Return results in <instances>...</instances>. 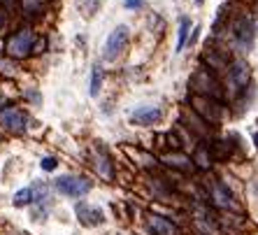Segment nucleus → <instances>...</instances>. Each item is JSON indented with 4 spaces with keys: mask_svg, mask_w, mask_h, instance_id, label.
Listing matches in <instances>:
<instances>
[{
    "mask_svg": "<svg viewBox=\"0 0 258 235\" xmlns=\"http://www.w3.org/2000/svg\"><path fill=\"white\" fill-rule=\"evenodd\" d=\"M35 200V189H21V191H17V196H14V205L21 207V205H28V203H33Z\"/></svg>",
    "mask_w": 258,
    "mask_h": 235,
    "instance_id": "obj_16",
    "label": "nucleus"
},
{
    "mask_svg": "<svg viewBox=\"0 0 258 235\" xmlns=\"http://www.w3.org/2000/svg\"><path fill=\"white\" fill-rule=\"evenodd\" d=\"M144 0H126V7H142Z\"/></svg>",
    "mask_w": 258,
    "mask_h": 235,
    "instance_id": "obj_22",
    "label": "nucleus"
},
{
    "mask_svg": "<svg viewBox=\"0 0 258 235\" xmlns=\"http://www.w3.org/2000/svg\"><path fill=\"white\" fill-rule=\"evenodd\" d=\"M147 226H149V230L154 235H179V228L170 219L161 217V214H149L147 217Z\"/></svg>",
    "mask_w": 258,
    "mask_h": 235,
    "instance_id": "obj_12",
    "label": "nucleus"
},
{
    "mask_svg": "<svg viewBox=\"0 0 258 235\" xmlns=\"http://www.w3.org/2000/svg\"><path fill=\"white\" fill-rule=\"evenodd\" d=\"M0 126H5L7 131H12V133H21L26 128L24 112H21V109H17V107L0 109Z\"/></svg>",
    "mask_w": 258,
    "mask_h": 235,
    "instance_id": "obj_8",
    "label": "nucleus"
},
{
    "mask_svg": "<svg viewBox=\"0 0 258 235\" xmlns=\"http://www.w3.org/2000/svg\"><path fill=\"white\" fill-rule=\"evenodd\" d=\"M196 161H198V165L200 168H210V149L207 147H200L198 149V154H196Z\"/></svg>",
    "mask_w": 258,
    "mask_h": 235,
    "instance_id": "obj_18",
    "label": "nucleus"
},
{
    "mask_svg": "<svg viewBox=\"0 0 258 235\" xmlns=\"http://www.w3.org/2000/svg\"><path fill=\"white\" fill-rule=\"evenodd\" d=\"M21 7H24V12L28 17H40V14H44L47 3L44 0H21Z\"/></svg>",
    "mask_w": 258,
    "mask_h": 235,
    "instance_id": "obj_15",
    "label": "nucleus"
},
{
    "mask_svg": "<svg viewBox=\"0 0 258 235\" xmlns=\"http://www.w3.org/2000/svg\"><path fill=\"white\" fill-rule=\"evenodd\" d=\"M77 219L86 226H96V223H102V212L98 207H91L86 203H79L77 205Z\"/></svg>",
    "mask_w": 258,
    "mask_h": 235,
    "instance_id": "obj_13",
    "label": "nucleus"
},
{
    "mask_svg": "<svg viewBox=\"0 0 258 235\" xmlns=\"http://www.w3.org/2000/svg\"><path fill=\"white\" fill-rule=\"evenodd\" d=\"M212 193V203L219 207H228V210H237V203H235L233 193H230V189L226 187V184H221V182H214L210 189Z\"/></svg>",
    "mask_w": 258,
    "mask_h": 235,
    "instance_id": "obj_11",
    "label": "nucleus"
},
{
    "mask_svg": "<svg viewBox=\"0 0 258 235\" xmlns=\"http://www.w3.org/2000/svg\"><path fill=\"white\" fill-rule=\"evenodd\" d=\"M40 165H42V170H54L56 168V158L47 156V158H42V161H40Z\"/></svg>",
    "mask_w": 258,
    "mask_h": 235,
    "instance_id": "obj_20",
    "label": "nucleus"
},
{
    "mask_svg": "<svg viewBox=\"0 0 258 235\" xmlns=\"http://www.w3.org/2000/svg\"><path fill=\"white\" fill-rule=\"evenodd\" d=\"M5 24H7V12H5V7H0V30L5 28Z\"/></svg>",
    "mask_w": 258,
    "mask_h": 235,
    "instance_id": "obj_21",
    "label": "nucleus"
},
{
    "mask_svg": "<svg viewBox=\"0 0 258 235\" xmlns=\"http://www.w3.org/2000/svg\"><path fill=\"white\" fill-rule=\"evenodd\" d=\"M35 44H37V37L35 33L30 28H19L14 35H10L5 44V51L12 58H26V56L35 54Z\"/></svg>",
    "mask_w": 258,
    "mask_h": 235,
    "instance_id": "obj_2",
    "label": "nucleus"
},
{
    "mask_svg": "<svg viewBox=\"0 0 258 235\" xmlns=\"http://www.w3.org/2000/svg\"><path fill=\"white\" fill-rule=\"evenodd\" d=\"M161 116H163V112L156 105H142V107H138L131 114V121L138 124V126H151V124L161 121Z\"/></svg>",
    "mask_w": 258,
    "mask_h": 235,
    "instance_id": "obj_9",
    "label": "nucleus"
},
{
    "mask_svg": "<svg viewBox=\"0 0 258 235\" xmlns=\"http://www.w3.org/2000/svg\"><path fill=\"white\" fill-rule=\"evenodd\" d=\"M93 168H96V172L105 182H112V180H114V163H112L109 154L102 149V147L96 151V154H93Z\"/></svg>",
    "mask_w": 258,
    "mask_h": 235,
    "instance_id": "obj_10",
    "label": "nucleus"
},
{
    "mask_svg": "<svg viewBox=\"0 0 258 235\" xmlns=\"http://www.w3.org/2000/svg\"><path fill=\"white\" fill-rule=\"evenodd\" d=\"M100 82H102L100 73L93 70V77H91V96H98V91H100Z\"/></svg>",
    "mask_w": 258,
    "mask_h": 235,
    "instance_id": "obj_19",
    "label": "nucleus"
},
{
    "mask_svg": "<svg viewBox=\"0 0 258 235\" xmlns=\"http://www.w3.org/2000/svg\"><path fill=\"white\" fill-rule=\"evenodd\" d=\"M188 28H191V21H188L186 17H181L179 19V40H177V51H181V49H184V44H186Z\"/></svg>",
    "mask_w": 258,
    "mask_h": 235,
    "instance_id": "obj_17",
    "label": "nucleus"
},
{
    "mask_svg": "<svg viewBox=\"0 0 258 235\" xmlns=\"http://www.w3.org/2000/svg\"><path fill=\"white\" fill-rule=\"evenodd\" d=\"M163 163H165V165H172V168H179V170L193 168V158L184 156V154H168V156H163Z\"/></svg>",
    "mask_w": 258,
    "mask_h": 235,
    "instance_id": "obj_14",
    "label": "nucleus"
},
{
    "mask_svg": "<svg viewBox=\"0 0 258 235\" xmlns=\"http://www.w3.org/2000/svg\"><path fill=\"white\" fill-rule=\"evenodd\" d=\"M191 86L198 96H207V98H214V100L223 98V86L219 84V79H216L212 68H200L198 73L191 77Z\"/></svg>",
    "mask_w": 258,
    "mask_h": 235,
    "instance_id": "obj_1",
    "label": "nucleus"
},
{
    "mask_svg": "<svg viewBox=\"0 0 258 235\" xmlns=\"http://www.w3.org/2000/svg\"><path fill=\"white\" fill-rule=\"evenodd\" d=\"M230 37H233L235 47H242V49L249 47L253 40V24L246 17L235 19L233 26H230Z\"/></svg>",
    "mask_w": 258,
    "mask_h": 235,
    "instance_id": "obj_7",
    "label": "nucleus"
},
{
    "mask_svg": "<svg viewBox=\"0 0 258 235\" xmlns=\"http://www.w3.org/2000/svg\"><path fill=\"white\" fill-rule=\"evenodd\" d=\"M226 75H228V77H226V84H228L230 93L237 96V93H242V91L246 89V82H249V77H251V70H249V63H246V61L235 58L228 66Z\"/></svg>",
    "mask_w": 258,
    "mask_h": 235,
    "instance_id": "obj_4",
    "label": "nucleus"
},
{
    "mask_svg": "<svg viewBox=\"0 0 258 235\" xmlns=\"http://www.w3.org/2000/svg\"><path fill=\"white\" fill-rule=\"evenodd\" d=\"M253 142H256V147H258V133H256V135H253Z\"/></svg>",
    "mask_w": 258,
    "mask_h": 235,
    "instance_id": "obj_23",
    "label": "nucleus"
},
{
    "mask_svg": "<svg viewBox=\"0 0 258 235\" xmlns=\"http://www.w3.org/2000/svg\"><path fill=\"white\" fill-rule=\"evenodd\" d=\"M193 112H198L207 124H219V121H221V114H223L221 105L216 103L214 98L198 96V93H196V98H193Z\"/></svg>",
    "mask_w": 258,
    "mask_h": 235,
    "instance_id": "obj_6",
    "label": "nucleus"
},
{
    "mask_svg": "<svg viewBox=\"0 0 258 235\" xmlns=\"http://www.w3.org/2000/svg\"><path fill=\"white\" fill-rule=\"evenodd\" d=\"M56 189L68 198H82L91 191V180L82 175H63L56 180Z\"/></svg>",
    "mask_w": 258,
    "mask_h": 235,
    "instance_id": "obj_5",
    "label": "nucleus"
},
{
    "mask_svg": "<svg viewBox=\"0 0 258 235\" xmlns=\"http://www.w3.org/2000/svg\"><path fill=\"white\" fill-rule=\"evenodd\" d=\"M128 40H131V30L128 26H116L112 33L105 40V49H102V58L105 61H116L128 47Z\"/></svg>",
    "mask_w": 258,
    "mask_h": 235,
    "instance_id": "obj_3",
    "label": "nucleus"
}]
</instances>
